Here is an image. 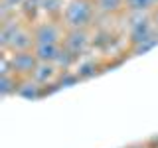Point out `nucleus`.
Listing matches in <instances>:
<instances>
[{
	"mask_svg": "<svg viewBox=\"0 0 158 148\" xmlns=\"http://www.w3.org/2000/svg\"><path fill=\"white\" fill-rule=\"evenodd\" d=\"M152 24H154V26L158 28V8L154 10V14H152Z\"/></svg>",
	"mask_w": 158,
	"mask_h": 148,
	"instance_id": "nucleus-14",
	"label": "nucleus"
},
{
	"mask_svg": "<svg viewBox=\"0 0 158 148\" xmlns=\"http://www.w3.org/2000/svg\"><path fill=\"white\" fill-rule=\"evenodd\" d=\"M63 47H59V43H38L34 47V53H36L38 61L44 63H56L59 53H61Z\"/></svg>",
	"mask_w": 158,
	"mask_h": 148,
	"instance_id": "nucleus-5",
	"label": "nucleus"
},
{
	"mask_svg": "<svg viewBox=\"0 0 158 148\" xmlns=\"http://www.w3.org/2000/svg\"><path fill=\"white\" fill-rule=\"evenodd\" d=\"M38 57L34 51H18L12 53V59H10V67H12L14 75H32L38 67Z\"/></svg>",
	"mask_w": 158,
	"mask_h": 148,
	"instance_id": "nucleus-2",
	"label": "nucleus"
},
{
	"mask_svg": "<svg viewBox=\"0 0 158 148\" xmlns=\"http://www.w3.org/2000/svg\"><path fill=\"white\" fill-rule=\"evenodd\" d=\"M65 26L69 30H83L89 26L93 18V4L91 0H71L65 8Z\"/></svg>",
	"mask_w": 158,
	"mask_h": 148,
	"instance_id": "nucleus-1",
	"label": "nucleus"
},
{
	"mask_svg": "<svg viewBox=\"0 0 158 148\" xmlns=\"http://www.w3.org/2000/svg\"><path fill=\"white\" fill-rule=\"evenodd\" d=\"M2 2L6 4V6H16V4H20L22 0H2Z\"/></svg>",
	"mask_w": 158,
	"mask_h": 148,
	"instance_id": "nucleus-13",
	"label": "nucleus"
},
{
	"mask_svg": "<svg viewBox=\"0 0 158 148\" xmlns=\"http://www.w3.org/2000/svg\"><path fill=\"white\" fill-rule=\"evenodd\" d=\"M18 93L26 99H38L40 97V83L36 81H26L18 87Z\"/></svg>",
	"mask_w": 158,
	"mask_h": 148,
	"instance_id": "nucleus-10",
	"label": "nucleus"
},
{
	"mask_svg": "<svg viewBox=\"0 0 158 148\" xmlns=\"http://www.w3.org/2000/svg\"><path fill=\"white\" fill-rule=\"evenodd\" d=\"M20 24L16 22V20H4L2 24V30H0V43H2V47L10 49V46H12L14 38H16V34L20 32Z\"/></svg>",
	"mask_w": 158,
	"mask_h": 148,
	"instance_id": "nucleus-6",
	"label": "nucleus"
},
{
	"mask_svg": "<svg viewBox=\"0 0 158 148\" xmlns=\"http://www.w3.org/2000/svg\"><path fill=\"white\" fill-rule=\"evenodd\" d=\"M87 46H89V38H87L85 30H69L67 38L63 39V49L69 51L73 57L81 56L87 49Z\"/></svg>",
	"mask_w": 158,
	"mask_h": 148,
	"instance_id": "nucleus-3",
	"label": "nucleus"
},
{
	"mask_svg": "<svg viewBox=\"0 0 158 148\" xmlns=\"http://www.w3.org/2000/svg\"><path fill=\"white\" fill-rule=\"evenodd\" d=\"M32 46H36L34 34L26 32V30H20V32L16 34V38H14V42H12V46H10V49H12L14 53H18V51H30V49H32Z\"/></svg>",
	"mask_w": 158,
	"mask_h": 148,
	"instance_id": "nucleus-7",
	"label": "nucleus"
},
{
	"mask_svg": "<svg viewBox=\"0 0 158 148\" xmlns=\"http://www.w3.org/2000/svg\"><path fill=\"white\" fill-rule=\"evenodd\" d=\"M56 71H57L56 63H44V61H40L38 67H36V71L32 73V77H34V81H36V83H48L49 79H53Z\"/></svg>",
	"mask_w": 158,
	"mask_h": 148,
	"instance_id": "nucleus-8",
	"label": "nucleus"
},
{
	"mask_svg": "<svg viewBox=\"0 0 158 148\" xmlns=\"http://www.w3.org/2000/svg\"><path fill=\"white\" fill-rule=\"evenodd\" d=\"M34 39H36V46L38 43H59L61 39V30L59 26L52 22L46 24H40V26L34 30Z\"/></svg>",
	"mask_w": 158,
	"mask_h": 148,
	"instance_id": "nucleus-4",
	"label": "nucleus"
},
{
	"mask_svg": "<svg viewBox=\"0 0 158 148\" xmlns=\"http://www.w3.org/2000/svg\"><path fill=\"white\" fill-rule=\"evenodd\" d=\"M127 0H97V8L103 12H117L118 8H123Z\"/></svg>",
	"mask_w": 158,
	"mask_h": 148,
	"instance_id": "nucleus-11",
	"label": "nucleus"
},
{
	"mask_svg": "<svg viewBox=\"0 0 158 148\" xmlns=\"http://www.w3.org/2000/svg\"><path fill=\"white\" fill-rule=\"evenodd\" d=\"M127 6L135 12H140L142 10H156L158 8V0H127Z\"/></svg>",
	"mask_w": 158,
	"mask_h": 148,
	"instance_id": "nucleus-9",
	"label": "nucleus"
},
{
	"mask_svg": "<svg viewBox=\"0 0 158 148\" xmlns=\"http://www.w3.org/2000/svg\"><path fill=\"white\" fill-rule=\"evenodd\" d=\"M14 83H16V75H14V73L12 75H2L0 77V93H2V95H8L10 91H18Z\"/></svg>",
	"mask_w": 158,
	"mask_h": 148,
	"instance_id": "nucleus-12",
	"label": "nucleus"
}]
</instances>
